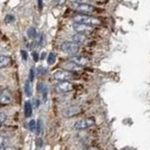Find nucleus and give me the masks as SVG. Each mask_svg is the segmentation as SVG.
<instances>
[{
  "label": "nucleus",
  "instance_id": "nucleus-1",
  "mask_svg": "<svg viewBox=\"0 0 150 150\" xmlns=\"http://www.w3.org/2000/svg\"><path fill=\"white\" fill-rule=\"evenodd\" d=\"M73 20L75 23H84V25H90V26L100 25V21L98 20V18L88 16V15H86V14L75 16L73 18Z\"/></svg>",
  "mask_w": 150,
  "mask_h": 150
},
{
  "label": "nucleus",
  "instance_id": "nucleus-2",
  "mask_svg": "<svg viewBox=\"0 0 150 150\" xmlns=\"http://www.w3.org/2000/svg\"><path fill=\"white\" fill-rule=\"evenodd\" d=\"M79 45L76 44L73 41H64L62 44H61V50L65 53H68L70 54H74L78 53L79 51Z\"/></svg>",
  "mask_w": 150,
  "mask_h": 150
},
{
  "label": "nucleus",
  "instance_id": "nucleus-3",
  "mask_svg": "<svg viewBox=\"0 0 150 150\" xmlns=\"http://www.w3.org/2000/svg\"><path fill=\"white\" fill-rule=\"evenodd\" d=\"M94 124H95V119L89 117V118H83L76 121L74 123V128L76 129H86L92 127Z\"/></svg>",
  "mask_w": 150,
  "mask_h": 150
},
{
  "label": "nucleus",
  "instance_id": "nucleus-4",
  "mask_svg": "<svg viewBox=\"0 0 150 150\" xmlns=\"http://www.w3.org/2000/svg\"><path fill=\"white\" fill-rule=\"evenodd\" d=\"M54 89L58 93H67L73 89V84L69 81H60L54 84Z\"/></svg>",
  "mask_w": 150,
  "mask_h": 150
},
{
  "label": "nucleus",
  "instance_id": "nucleus-5",
  "mask_svg": "<svg viewBox=\"0 0 150 150\" xmlns=\"http://www.w3.org/2000/svg\"><path fill=\"white\" fill-rule=\"evenodd\" d=\"M72 26H73V29L75 31L80 33V34H83V35L91 34L94 30L93 26L84 25V23H74Z\"/></svg>",
  "mask_w": 150,
  "mask_h": 150
},
{
  "label": "nucleus",
  "instance_id": "nucleus-6",
  "mask_svg": "<svg viewBox=\"0 0 150 150\" xmlns=\"http://www.w3.org/2000/svg\"><path fill=\"white\" fill-rule=\"evenodd\" d=\"M74 8L77 11L81 12L83 14H86V15L95 11V8L91 6V5L86 4V3H77L74 5Z\"/></svg>",
  "mask_w": 150,
  "mask_h": 150
},
{
  "label": "nucleus",
  "instance_id": "nucleus-7",
  "mask_svg": "<svg viewBox=\"0 0 150 150\" xmlns=\"http://www.w3.org/2000/svg\"><path fill=\"white\" fill-rule=\"evenodd\" d=\"M73 77L74 75L72 72L68 71V70H56L54 73V78L57 81H69Z\"/></svg>",
  "mask_w": 150,
  "mask_h": 150
},
{
  "label": "nucleus",
  "instance_id": "nucleus-8",
  "mask_svg": "<svg viewBox=\"0 0 150 150\" xmlns=\"http://www.w3.org/2000/svg\"><path fill=\"white\" fill-rule=\"evenodd\" d=\"M11 100H12L11 93L8 89L0 90V104L8 105L11 102Z\"/></svg>",
  "mask_w": 150,
  "mask_h": 150
},
{
  "label": "nucleus",
  "instance_id": "nucleus-9",
  "mask_svg": "<svg viewBox=\"0 0 150 150\" xmlns=\"http://www.w3.org/2000/svg\"><path fill=\"white\" fill-rule=\"evenodd\" d=\"M82 112V108L78 106V105H72V106H69L68 108H66L63 112V115L66 116V117H71V116H74L80 112Z\"/></svg>",
  "mask_w": 150,
  "mask_h": 150
},
{
  "label": "nucleus",
  "instance_id": "nucleus-10",
  "mask_svg": "<svg viewBox=\"0 0 150 150\" xmlns=\"http://www.w3.org/2000/svg\"><path fill=\"white\" fill-rule=\"evenodd\" d=\"M71 40L73 42H75L76 44H83L86 43L87 41V37L86 35H83V34H80V33H77L71 37Z\"/></svg>",
  "mask_w": 150,
  "mask_h": 150
},
{
  "label": "nucleus",
  "instance_id": "nucleus-11",
  "mask_svg": "<svg viewBox=\"0 0 150 150\" xmlns=\"http://www.w3.org/2000/svg\"><path fill=\"white\" fill-rule=\"evenodd\" d=\"M70 61H72L73 63L77 64L80 67H83V66H86L88 64V59L86 57H83V56H80V55L73 56L70 59Z\"/></svg>",
  "mask_w": 150,
  "mask_h": 150
},
{
  "label": "nucleus",
  "instance_id": "nucleus-12",
  "mask_svg": "<svg viewBox=\"0 0 150 150\" xmlns=\"http://www.w3.org/2000/svg\"><path fill=\"white\" fill-rule=\"evenodd\" d=\"M64 69H67L68 71H78V70L81 69V67L78 66L77 64L73 63L72 61H69V62L64 65Z\"/></svg>",
  "mask_w": 150,
  "mask_h": 150
},
{
  "label": "nucleus",
  "instance_id": "nucleus-13",
  "mask_svg": "<svg viewBox=\"0 0 150 150\" xmlns=\"http://www.w3.org/2000/svg\"><path fill=\"white\" fill-rule=\"evenodd\" d=\"M11 57L8 55H0V69L7 67L11 63Z\"/></svg>",
  "mask_w": 150,
  "mask_h": 150
},
{
  "label": "nucleus",
  "instance_id": "nucleus-14",
  "mask_svg": "<svg viewBox=\"0 0 150 150\" xmlns=\"http://www.w3.org/2000/svg\"><path fill=\"white\" fill-rule=\"evenodd\" d=\"M40 92L42 94V100H43V102H46L47 100H48V86L45 83L41 84Z\"/></svg>",
  "mask_w": 150,
  "mask_h": 150
},
{
  "label": "nucleus",
  "instance_id": "nucleus-15",
  "mask_svg": "<svg viewBox=\"0 0 150 150\" xmlns=\"http://www.w3.org/2000/svg\"><path fill=\"white\" fill-rule=\"evenodd\" d=\"M25 95L27 97H31L33 95V88H32L31 82L29 81V80L25 82Z\"/></svg>",
  "mask_w": 150,
  "mask_h": 150
},
{
  "label": "nucleus",
  "instance_id": "nucleus-16",
  "mask_svg": "<svg viewBox=\"0 0 150 150\" xmlns=\"http://www.w3.org/2000/svg\"><path fill=\"white\" fill-rule=\"evenodd\" d=\"M32 104H31V101H26L25 103V115L26 117H30L32 115Z\"/></svg>",
  "mask_w": 150,
  "mask_h": 150
},
{
  "label": "nucleus",
  "instance_id": "nucleus-17",
  "mask_svg": "<svg viewBox=\"0 0 150 150\" xmlns=\"http://www.w3.org/2000/svg\"><path fill=\"white\" fill-rule=\"evenodd\" d=\"M42 128H43V121H42L40 118H39L37 120V125H36V134L40 135L42 132Z\"/></svg>",
  "mask_w": 150,
  "mask_h": 150
},
{
  "label": "nucleus",
  "instance_id": "nucleus-18",
  "mask_svg": "<svg viewBox=\"0 0 150 150\" xmlns=\"http://www.w3.org/2000/svg\"><path fill=\"white\" fill-rule=\"evenodd\" d=\"M27 36L30 38V39H35L36 36H37V31L34 27H30L28 28L27 30Z\"/></svg>",
  "mask_w": 150,
  "mask_h": 150
},
{
  "label": "nucleus",
  "instance_id": "nucleus-19",
  "mask_svg": "<svg viewBox=\"0 0 150 150\" xmlns=\"http://www.w3.org/2000/svg\"><path fill=\"white\" fill-rule=\"evenodd\" d=\"M36 125H37V121H35L34 119H31L28 123V128H29L31 132H35L36 131Z\"/></svg>",
  "mask_w": 150,
  "mask_h": 150
},
{
  "label": "nucleus",
  "instance_id": "nucleus-20",
  "mask_svg": "<svg viewBox=\"0 0 150 150\" xmlns=\"http://www.w3.org/2000/svg\"><path fill=\"white\" fill-rule=\"evenodd\" d=\"M56 60V56L54 53H50V54L48 55V64L49 65H54L55 63Z\"/></svg>",
  "mask_w": 150,
  "mask_h": 150
},
{
  "label": "nucleus",
  "instance_id": "nucleus-21",
  "mask_svg": "<svg viewBox=\"0 0 150 150\" xmlns=\"http://www.w3.org/2000/svg\"><path fill=\"white\" fill-rule=\"evenodd\" d=\"M8 144V140L7 138H5V137H2V136H0V148L7 146Z\"/></svg>",
  "mask_w": 150,
  "mask_h": 150
},
{
  "label": "nucleus",
  "instance_id": "nucleus-22",
  "mask_svg": "<svg viewBox=\"0 0 150 150\" xmlns=\"http://www.w3.org/2000/svg\"><path fill=\"white\" fill-rule=\"evenodd\" d=\"M15 21V18H14L13 15H11V14H8L6 17H5V23H11Z\"/></svg>",
  "mask_w": 150,
  "mask_h": 150
},
{
  "label": "nucleus",
  "instance_id": "nucleus-23",
  "mask_svg": "<svg viewBox=\"0 0 150 150\" xmlns=\"http://www.w3.org/2000/svg\"><path fill=\"white\" fill-rule=\"evenodd\" d=\"M47 73V69L44 67H39L38 68V74L39 75H45Z\"/></svg>",
  "mask_w": 150,
  "mask_h": 150
},
{
  "label": "nucleus",
  "instance_id": "nucleus-24",
  "mask_svg": "<svg viewBox=\"0 0 150 150\" xmlns=\"http://www.w3.org/2000/svg\"><path fill=\"white\" fill-rule=\"evenodd\" d=\"M35 79V71H34V69H31L30 71H29V81L30 82H33Z\"/></svg>",
  "mask_w": 150,
  "mask_h": 150
},
{
  "label": "nucleus",
  "instance_id": "nucleus-25",
  "mask_svg": "<svg viewBox=\"0 0 150 150\" xmlns=\"http://www.w3.org/2000/svg\"><path fill=\"white\" fill-rule=\"evenodd\" d=\"M42 144H43V141H42L41 138H38L36 140V145H37V147H41L42 146Z\"/></svg>",
  "mask_w": 150,
  "mask_h": 150
},
{
  "label": "nucleus",
  "instance_id": "nucleus-26",
  "mask_svg": "<svg viewBox=\"0 0 150 150\" xmlns=\"http://www.w3.org/2000/svg\"><path fill=\"white\" fill-rule=\"evenodd\" d=\"M21 54H22V57L23 60H27L28 58V54H27V52L25 50H21Z\"/></svg>",
  "mask_w": 150,
  "mask_h": 150
},
{
  "label": "nucleus",
  "instance_id": "nucleus-27",
  "mask_svg": "<svg viewBox=\"0 0 150 150\" xmlns=\"http://www.w3.org/2000/svg\"><path fill=\"white\" fill-rule=\"evenodd\" d=\"M32 56H33V60H34L35 62H38V61H39V54H38L37 52H33Z\"/></svg>",
  "mask_w": 150,
  "mask_h": 150
},
{
  "label": "nucleus",
  "instance_id": "nucleus-28",
  "mask_svg": "<svg viewBox=\"0 0 150 150\" xmlns=\"http://www.w3.org/2000/svg\"><path fill=\"white\" fill-rule=\"evenodd\" d=\"M7 119V115L4 112H0V122H3Z\"/></svg>",
  "mask_w": 150,
  "mask_h": 150
},
{
  "label": "nucleus",
  "instance_id": "nucleus-29",
  "mask_svg": "<svg viewBox=\"0 0 150 150\" xmlns=\"http://www.w3.org/2000/svg\"><path fill=\"white\" fill-rule=\"evenodd\" d=\"M38 5H39L40 11H42V8H43V3H42V0H38Z\"/></svg>",
  "mask_w": 150,
  "mask_h": 150
},
{
  "label": "nucleus",
  "instance_id": "nucleus-30",
  "mask_svg": "<svg viewBox=\"0 0 150 150\" xmlns=\"http://www.w3.org/2000/svg\"><path fill=\"white\" fill-rule=\"evenodd\" d=\"M0 150H16V149H15V148H13V147H8V146H5V147L0 148Z\"/></svg>",
  "mask_w": 150,
  "mask_h": 150
},
{
  "label": "nucleus",
  "instance_id": "nucleus-31",
  "mask_svg": "<svg viewBox=\"0 0 150 150\" xmlns=\"http://www.w3.org/2000/svg\"><path fill=\"white\" fill-rule=\"evenodd\" d=\"M45 56H46V53H45V52H43V53H42L41 55H40V59H41V60H43V59L45 58Z\"/></svg>",
  "mask_w": 150,
  "mask_h": 150
},
{
  "label": "nucleus",
  "instance_id": "nucleus-32",
  "mask_svg": "<svg viewBox=\"0 0 150 150\" xmlns=\"http://www.w3.org/2000/svg\"><path fill=\"white\" fill-rule=\"evenodd\" d=\"M84 150H98V149L95 148V147H89V148H86V149H84Z\"/></svg>",
  "mask_w": 150,
  "mask_h": 150
},
{
  "label": "nucleus",
  "instance_id": "nucleus-33",
  "mask_svg": "<svg viewBox=\"0 0 150 150\" xmlns=\"http://www.w3.org/2000/svg\"><path fill=\"white\" fill-rule=\"evenodd\" d=\"M0 126H1V122H0Z\"/></svg>",
  "mask_w": 150,
  "mask_h": 150
}]
</instances>
